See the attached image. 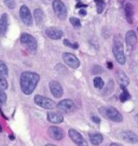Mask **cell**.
<instances>
[{"label":"cell","mask_w":138,"mask_h":146,"mask_svg":"<svg viewBox=\"0 0 138 146\" xmlns=\"http://www.w3.org/2000/svg\"><path fill=\"white\" fill-rule=\"evenodd\" d=\"M92 120L94 121V122H95V123H99V122H100V119H99L98 117H96V116H93Z\"/></svg>","instance_id":"obj_32"},{"label":"cell","mask_w":138,"mask_h":146,"mask_svg":"<svg viewBox=\"0 0 138 146\" xmlns=\"http://www.w3.org/2000/svg\"><path fill=\"white\" fill-rule=\"evenodd\" d=\"M79 13H80V15H86V11L85 10H81Z\"/></svg>","instance_id":"obj_34"},{"label":"cell","mask_w":138,"mask_h":146,"mask_svg":"<svg viewBox=\"0 0 138 146\" xmlns=\"http://www.w3.org/2000/svg\"><path fill=\"white\" fill-rule=\"evenodd\" d=\"M48 133H49V135L51 136L53 140H56V141H61V140L64 139V136H65L64 131L61 130V128L55 127V125L50 127L49 130H48Z\"/></svg>","instance_id":"obj_11"},{"label":"cell","mask_w":138,"mask_h":146,"mask_svg":"<svg viewBox=\"0 0 138 146\" xmlns=\"http://www.w3.org/2000/svg\"><path fill=\"white\" fill-rule=\"evenodd\" d=\"M50 91H51V93L55 98H57V99L61 98L63 94H64L63 87H61V84L58 81H55V80H52L51 82H50Z\"/></svg>","instance_id":"obj_12"},{"label":"cell","mask_w":138,"mask_h":146,"mask_svg":"<svg viewBox=\"0 0 138 146\" xmlns=\"http://www.w3.org/2000/svg\"><path fill=\"white\" fill-rule=\"evenodd\" d=\"M0 132H2V128H1V125H0Z\"/></svg>","instance_id":"obj_38"},{"label":"cell","mask_w":138,"mask_h":146,"mask_svg":"<svg viewBox=\"0 0 138 146\" xmlns=\"http://www.w3.org/2000/svg\"><path fill=\"white\" fill-rule=\"evenodd\" d=\"M9 74V69H8V66L5 65V63L3 61L0 60V76L2 77H7Z\"/></svg>","instance_id":"obj_23"},{"label":"cell","mask_w":138,"mask_h":146,"mask_svg":"<svg viewBox=\"0 0 138 146\" xmlns=\"http://www.w3.org/2000/svg\"><path fill=\"white\" fill-rule=\"evenodd\" d=\"M20 17L25 25H27V26H31L32 25L34 19H32L30 10L28 9L27 5H22L20 8Z\"/></svg>","instance_id":"obj_8"},{"label":"cell","mask_w":138,"mask_h":146,"mask_svg":"<svg viewBox=\"0 0 138 146\" xmlns=\"http://www.w3.org/2000/svg\"><path fill=\"white\" fill-rule=\"evenodd\" d=\"M7 88H8V81H7V79H5V77L0 76V90H5Z\"/></svg>","instance_id":"obj_28"},{"label":"cell","mask_w":138,"mask_h":146,"mask_svg":"<svg viewBox=\"0 0 138 146\" xmlns=\"http://www.w3.org/2000/svg\"><path fill=\"white\" fill-rule=\"evenodd\" d=\"M68 134L70 136V139H71L73 143L78 146H88L87 145V142L86 140L83 137V136L78 132L77 130H75V129H70V130L68 131Z\"/></svg>","instance_id":"obj_9"},{"label":"cell","mask_w":138,"mask_h":146,"mask_svg":"<svg viewBox=\"0 0 138 146\" xmlns=\"http://www.w3.org/2000/svg\"><path fill=\"white\" fill-rule=\"evenodd\" d=\"M20 42L22 44H24L29 51H32L35 52L38 48V42H37V39L34 36H31L27 33H23L20 35Z\"/></svg>","instance_id":"obj_4"},{"label":"cell","mask_w":138,"mask_h":146,"mask_svg":"<svg viewBox=\"0 0 138 146\" xmlns=\"http://www.w3.org/2000/svg\"><path fill=\"white\" fill-rule=\"evenodd\" d=\"M96 2V9H97V13H102L104 9H105V2L102 0H95Z\"/></svg>","instance_id":"obj_25"},{"label":"cell","mask_w":138,"mask_h":146,"mask_svg":"<svg viewBox=\"0 0 138 146\" xmlns=\"http://www.w3.org/2000/svg\"><path fill=\"white\" fill-rule=\"evenodd\" d=\"M46 35L50 39L58 40L63 37V31L59 28H57V27H48L46 29Z\"/></svg>","instance_id":"obj_13"},{"label":"cell","mask_w":138,"mask_h":146,"mask_svg":"<svg viewBox=\"0 0 138 146\" xmlns=\"http://www.w3.org/2000/svg\"><path fill=\"white\" fill-rule=\"evenodd\" d=\"M46 146H56V145H53V144H48V145H46Z\"/></svg>","instance_id":"obj_36"},{"label":"cell","mask_w":138,"mask_h":146,"mask_svg":"<svg viewBox=\"0 0 138 146\" xmlns=\"http://www.w3.org/2000/svg\"><path fill=\"white\" fill-rule=\"evenodd\" d=\"M70 24H71L73 27H76V28H80L81 27V22H80V20L79 19H77V17H70Z\"/></svg>","instance_id":"obj_26"},{"label":"cell","mask_w":138,"mask_h":146,"mask_svg":"<svg viewBox=\"0 0 138 146\" xmlns=\"http://www.w3.org/2000/svg\"><path fill=\"white\" fill-rule=\"evenodd\" d=\"M64 44L69 48H72V49H78V48H79V44H78L77 42L72 43V42H70L68 39H65V40H64Z\"/></svg>","instance_id":"obj_30"},{"label":"cell","mask_w":138,"mask_h":146,"mask_svg":"<svg viewBox=\"0 0 138 146\" xmlns=\"http://www.w3.org/2000/svg\"><path fill=\"white\" fill-rule=\"evenodd\" d=\"M125 43L127 46L128 50H132L135 44L137 43V37H136V34L134 31H128L125 35Z\"/></svg>","instance_id":"obj_14"},{"label":"cell","mask_w":138,"mask_h":146,"mask_svg":"<svg viewBox=\"0 0 138 146\" xmlns=\"http://www.w3.org/2000/svg\"><path fill=\"white\" fill-rule=\"evenodd\" d=\"M93 84H94V87L96 89H102L104 86H105V82H104V80L100 77H95Z\"/></svg>","instance_id":"obj_24"},{"label":"cell","mask_w":138,"mask_h":146,"mask_svg":"<svg viewBox=\"0 0 138 146\" xmlns=\"http://www.w3.org/2000/svg\"><path fill=\"white\" fill-rule=\"evenodd\" d=\"M63 60H64V62L66 63L69 67L73 68V69H76V68H78L80 66V62H79L78 58L76 55H73L72 53H69V52L63 53Z\"/></svg>","instance_id":"obj_10"},{"label":"cell","mask_w":138,"mask_h":146,"mask_svg":"<svg viewBox=\"0 0 138 146\" xmlns=\"http://www.w3.org/2000/svg\"><path fill=\"white\" fill-rule=\"evenodd\" d=\"M52 5H53V10H54L55 15L59 20H65L67 16V8L65 3L61 0H54Z\"/></svg>","instance_id":"obj_6"},{"label":"cell","mask_w":138,"mask_h":146,"mask_svg":"<svg viewBox=\"0 0 138 146\" xmlns=\"http://www.w3.org/2000/svg\"><path fill=\"white\" fill-rule=\"evenodd\" d=\"M135 118H136V121L138 122V115H136V117H135Z\"/></svg>","instance_id":"obj_37"},{"label":"cell","mask_w":138,"mask_h":146,"mask_svg":"<svg viewBox=\"0 0 138 146\" xmlns=\"http://www.w3.org/2000/svg\"><path fill=\"white\" fill-rule=\"evenodd\" d=\"M117 75H118L119 84H121V86H124V87H127L128 84H129V79H128V77L125 75V73H123L122 70H119Z\"/></svg>","instance_id":"obj_21"},{"label":"cell","mask_w":138,"mask_h":146,"mask_svg":"<svg viewBox=\"0 0 138 146\" xmlns=\"http://www.w3.org/2000/svg\"><path fill=\"white\" fill-rule=\"evenodd\" d=\"M107 66H108L109 69H112L113 68V65H112V63L111 62H107Z\"/></svg>","instance_id":"obj_33"},{"label":"cell","mask_w":138,"mask_h":146,"mask_svg":"<svg viewBox=\"0 0 138 146\" xmlns=\"http://www.w3.org/2000/svg\"><path fill=\"white\" fill-rule=\"evenodd\" d=\"M34 16H35V20H36V24L39 26L41 25L43 21H44V13L42 9H36L35 12H34Z\"/></svg>","instance_id":"obj_20"},{"label":"cell","mask_w":138,"mask_h":146,"mask_svg":"<svg viewBox=\"0 0 138 146\" xmlns=\"http://www.w3.org/2000/svg\"><path fill=\"white\" fill-rule=\"evenodd\" d=\"M34 101L38 106H40L42 108H46V110H53V108L56 107V104L53 100L46 98V96H42V95H36Z\"/></svg>","instance_id":"obj_5"},{"label":"cell","mask_w":138,"mask_h":146,"mask_svg":"<svg viewBox=\"0 0 138 146\" xmlns=\"http://www.w3.org/2000/svg\"><path fill=\"white\" fill-rule=\"evenodd\" d=\"M99 111L104 117H106L108 119H110L111 121L114 122H121L123 120V116L121 115V113L119 111L117 108L108 106V107H100Z\"/></svg>","instance_id":"obj_3"},{"label":"cell","mask_w":138,"mask_h":146,"mask_svg":"<svg viewBox=\"0 0 138 146\" xmlns=\"http://www.w3.org/2000/svg\"><path fill=\"white\" fill-rule=\"evenodd\" d=\"M48 120L52 122V123H61L64 121V116L59 114V113H55V111H49L46 115Z\"/></svg>","instance_id":"obj_17"},{"label":"cell","mask_w":138,"mask_h":146,"mask_svg":"<svg viewBox=\"0 0 138 146\" xmlns=\"http://www.w3.org/2000/svg\"><path fill=\"white\" fill-rule=\"evenodd\" d=\"M112 52L117 62L120 65H124L126 62V58H125V53H124V39L121 35H116L113 38Z\"/></svg>","instance_id":"obj_2"},{"label":"cell","mask_w":138,"mask_h":146,"mask_svg":"<svg viewBox=\"0 0 138 146\" xmlns=\"http://www.w3.org/2000/svg\"><path fill=\"white\" fill-rule=\"evenodd\" d=\"M124 13H125V17H126V21L132 24L133 23V15H134V7L132 3L127 2L125 7H124Z\"/></svg>","instance_id":"obj_18"},{"label":"cell","mask_w":138,"mask_h":146,"mask_svg":"<svg viewBox=\"0 0 138 146\" xmlns=\"http://www.w3.org/2000/svg\"><path fill=\"white\" fill-rule=\"evenodd\" d=\"M121 137H122V140H124L125 142L132 143V144H136L138 142L137 134L132 132V131H122V132H121Z\"/></svg>","instance_id":"obj_15"},{"label":"cell","mask_w":138,"mask_h":146,"mask_svg":"<svg viewBox=\"0 0 138 146\" xmlns=\"http://www.w3.org/2000/svg\"><path fill=\"white\" fill-rule=\"evenodd\" d=\"M9 27V15L3 13L0 17V37H3Z\"/></svg>","instance_id":"obj_16"},{"label":"cell","mask_w":138,"mask_h":146,"mask_svg":"<svg viewBox=\"0 0 138 146\" xmlns=\"http://www.w3.org/2000/svg\"><path fill=\"white\" fill-rule=\"evenodd\" d=\"M90 141L92 143L93 145L98 146L99 144H102V141H104V137L100 133H92L90 135Z\"/></svg>","instance_id":"obj_19"},{"label":"cell","mask_w":138,"mask_h":146,"mask_svg":"<svg viewBox=\"0 0 138 146\" xmlns=\"http://www.w3.org/2000/svg\"><path fill=\"white\" fill-rule=\"evenodd\" d=\"M56 107L58 108V110H61L63 113H66V114H69V113H72V111L76 110V104H75V102L69 99L61 100V102H58Z\"/></svg>","instance_id":"obj_7"},{"label":"cell","mask_w":138,"mask_h":146,"mask_svg":"<svg viewBox=\"0 0 138 146\" xmlns=\"http://www.w3.org/2000/svg\"><path fill=\"white\" fill-rule=\"evenodd\" d=\"M7 102V94L5 93L3 90H0V106L5 104Z\"/></svg>","instance_id":"obj_29"},{"label":"cell","mask_w":138,"mask_h":146,"mask_svg":"<svg viewBox=\"0 0 138 146\" xmlns=\"http://www.w3.org/2000/svg\"><path fill=\"white\" fill-rule=\"evenodd\" d=\"M91 73H92L93 75H99V74L104 73V69H102V66H99V65H95V66H93L92 67Z\"/></svg>","instance_id":"obj_27"},{"label":"cell","mask_w":138,"mask_h":146,"mask_svg":"<svg viewBox=\"0 0 138 146\" xmlns=\"http://www.w3.org/2000/svg\"><path fill=\"white\" fill-rule=\"evenodd\" d=\"M110 146H123V145H121V144H117V143H112Z\"/></svg>","instance_id":"obj_35"},{"label":"cell","mask_w":138,"mask_h":146,"mask_svg":"<svg viewBox=\"0 0 138 146\" xmlns=\"http://www.w3.org/2000/svg\"><path fill=\"white\" fill-rule=\"evenodd\" d=\"M121 89H122V93L120 95V101L122 103H124V102H126V101H128V100L131 99V95H129V93L127 92V90L125 89L124 86H121Z\"/></svg>","instance_id":"obj_22"},{"label":"cell","mask_w":138,"mask_h":146,"mask_svg":"<svg viewBox=\"0 0 138 146\" xmlns=\"http://www.w3.org/2000/svg\"><path fill=\"white\" fill-rule=\"evenodd\" d=\"M3 2L9 9H14L15 8V0H3Z\"/></svg>","instance_id":"obj_31"},{"label":"cell","mask_w":138,"mask_h":146,"mask_svg":"<svg viewBox=\"0 0 138 146\" xmlns=\"http://www.w3.org/2000/svg\"><path fill=\"white\" fill-rule=\"evenodd\" d=\"M40 80V76L34 72H24L20 75V90L26 95H30Z\"/></svg>","instance_id":"obj_1"}]
</instances>
